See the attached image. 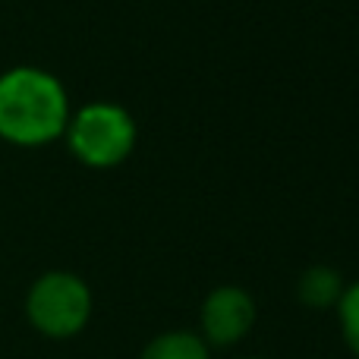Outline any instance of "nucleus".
Wrapping results in <instances>:
<instances>
[{
	"label": "nucleus",
	"instance_id": "8",
	"mask_svg": "<svg viewBox=\"0 0 359 359\" xmlns=\"http://www.w3.org/2000/svg\"><path fill=\"white\" fill-rule=\"evenodd\" d=\"M246 359H259V356H246Z\"/></svg>",
	"mask_w": 359,
	"mask_h": 359
},
{
	"label": "nucleus",
	"instance_id": "5",
	"mask_svg": "<svg viewBox=\"0 0 359 359\" xmlns=\"http://www.w3.org/2000/svg\"><path fill=\"white\" fill-rule=\"evenodd\" d=\"M344 287L347 284L341 280V274H337L334 268L316 265V268H306L303 271L297 293H299V299H303V306H309V309H328V306H337Z\"/></svg>",
	"mask_w": 359,
	"mask_h": 359
},
{
	"label": "nucleus",
	"instance_id": "2",
	"mask_svg": "<svg viewBox=\"0 0 359 359\" xmlns=\"http://www.w3.org/2000/svg\"><path fill=\"white\" fill-rule=\"evenodd\" d=\"M136 120L130 111L114 101H92L69 114L63 130L69 151L79 164L95 170H107L123 164L136 149Z\"/></svg>",
	"mask_w": 359,
	"mask_h": 359
},
{
	"label": "nucleus",
	"instance_id": "4",
	"mask_svg": "<svg viewBox=\"0 0 359 359\" xmlns=\"http://www.w3.org/2000/svg\"><path fill=\"white\" fill-rule=\"evenodd\" d=\"M198 325V337L208 347H236L255 325V299L243 287H215L202 303Z\"/></svg>",
	"mask_w": 359,
	"mask_h": 359
},
{
	"label": "nucleus",
	"instance_id": "6",
	"mask_svg": "<svg viewBox=\"0 0 359 359\" xmlns=\"http://www.w3.org/2000/svg\"><path fill=\"white\" fill-rule=\"evenodd\" d=\"M208 356H211V347L196 331L177 328V331H164V334L151 337L139 359H208Z\"/></svg>",
	"mask_w": 359,
	"mask_h": 359
},
{
	"label": "nucleus",
	"instance_id": "1",
	"mask_svg": "<svg viewBox=\"0 0 359 359\" xmlns=\"http://www.w3.org/2000/svg\"><path fill=\"white\" fill-rule=\"evenodd\" d=\"M69 95L41 67H10L0 73V139L16 149H41L69 123Z\"/></svg>",
	"mask_w": 359,
	"mask_h": 359
},
{
	"label": "nucleus",
	"instance_id": "7",
	"mask_svg": "<svg viewBox=\"0 0 359 359\" xmlns=\"http://www.w3.org/2000/svg\"><path fill=\"white\" fill-rule=\"evenodd\" d=\"M337 322H341V334L347 347L359 356V280L347 284L337 299Z\"/></svg>",
	"mask_w": 359,
	"mask_h": 359
},
{
	"label": "nucleus",
	"instance_id": "3",
	"mask_svg": "<svg viewBox=\"0 0 359 359\" xmlns=\"http://www.w3.org/2000/svg\"><path fill=\"white\" fill-rule=\"evenodd\" d=\"M92 290L73 271H44L25 293V318L41 337L69 341L92 318Z\"/></svg>",
	"mask_w": 359,
	"mask_h": 359
}]
</instances>
